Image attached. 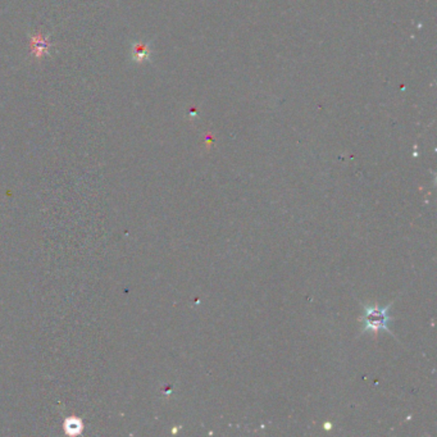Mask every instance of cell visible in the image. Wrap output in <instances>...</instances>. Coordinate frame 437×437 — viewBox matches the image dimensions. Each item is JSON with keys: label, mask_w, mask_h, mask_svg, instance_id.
Wrapping results in <instances>:
<instances>
[{"label": "cell", "mask_w": 437, "mask_h": 437, "mask_svg": "<svg viewBox=\"0 0 437 437\" xmlns=\"http://www.w3.org/2000/svg\"><path fill=\"white\" fill-rule=\"evenodd\" d=\"M49 47H50V44H49L48 39L45 36H42V34L34 36L31 39L32 56H37V58L45 56L48 53Z\"/></svg>", "instance_id": "7a4b0ae2"}, {"label": "cell", "mask_w": 437, "mask_h": 437, "mask_svg": "<svg viewBox=\"0 0 437 437\" xmlns=\"http://www.w3.org/2000/svg\"><path fill=\"white\" fill-rule=\"evenodd\" d=\"M150 56L149 48L145 42H135L132 47V59L135 62L143 63L145 62L146 59Z\"/></svg>", "instance_id": "3957f363"}, {"label": "cell", "mask_w": 437, "mask_h": 437, "mask_svg": "<svg viewBox=\"0 0 437 437\" xmlns=\"http://www.w3.org/2000/svg\"><path fill=\"white\" fill-rule=\"evenodd\" d=\"M390 306H383V308L378 306H364V313L361 318L363 330L372 331V333L383 330V331L391 333L389 330V323L393 318L389 314Z\"/></svg>", "instance_id": "6da1fadb"}]
</instances>
